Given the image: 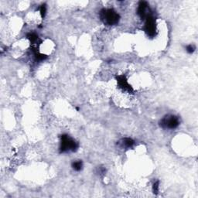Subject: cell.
Returning a JSON list of instances; mask_svg holds the SVG:
<instances>
[{"mask_svg":"<svg viewBox=\"0 0 198 198\" xmlns=\"http://www.w3.org/2000/svg\"><path fill=\"white\" fill-rule=\"evenodd\" d=\"M195 50H196V47L194 45L189 44L186 46V51L188 54H193V53L195 51Z\"/></svg>","mask_w":198,"mask_h":198,"instance_id":"cell-11","label":"cell"},{"mask_svg":"<svg viewBox=\"0 0 198 198\" xmlns=\"http://www.w3.org/2000/svg\"><path fill=\"white\" fill-rule=\"evenodd\" d=\"M27 36V39L30 40V43H31L32 44H35V43H36L40 40L39 36H38L35 33H28Z\"/></svg>","mask_w":198,"mask_h":198,"instance_id":"cell-8","label":"cell"},{"mask_svg":"<svg viewBox=\"0 0 198 198\" xmlns=\"http://www.w3.org/2000/svg\"><path fill=\"white\" fill-rule=\"evenodd\" d=\"M40 15H41L42 18H44L45 15H46V6L45 4L42 5L40 7Z\"/></svg>","mask_w":198,"mask_h":198,"instance_id":"cell-12","label":"cell"},{"mask_svg":"<svg viewBox=\"0 0 198 198\" xmlns=\"http://www.w3.org/2000/svg\"><path fill=\"white\" fill-rule=\"evenodd\" d=\"M159 182L157 180V181H156L155 183H153V186H152V191H153V193L154 194H157L159 192Z\"/></svg>","mask_w":198,"mask_h":198,"instance_id":"cell-13","label":"cell"},{"mask_svg":"<svg viewBox=\"0 0 198 198\" xmlns=\"http://www.w3.org/2000/svg\"><path fill=\"white\" fill-rule=\"evenodd\" d=\"M60 153H64V152H75L77 149H78V143L70 138L68 135L63 134L60 136Z\"/></svg>","mask_w":198,"mask_h":198,"instance_id":"cell-1","label":"cell"},{"mask_svg":"<svg viewBox=\"0 0 198 198\" xmlns=\"http://www.w3.org/2000/svg\"><path fill=\"white\" fill-rule=\"evenodd\" d=\"M119 143H120L121 146L122 148H131L133 146L135 142L131 138H125V139H122L121 140Z\"/></svg>","mask_w":198,"mask_h":198,"instance_id":"cell-7","label":"cell"},{"mask_svg":"<svg viewBox=\"0 0 198 198\" xmlns=\"http://www.w3.org/2000/svg\"><path fill=\"white\" fill-rule=\"evenodd\" d=\"M180 125V119L175 115H168L164 116L159 122V125L165 129H175Z\"/></svg>","mask_w":198,"mask_h":198,"instance_id":"cell-3","label":"cell"},{"mask_svg":"<svg viewBox=\"0 0 198 198\" xmlns=\"http://www.w3.org/2000/svg\"><path fill=\"white\" fill-rule=\"evenodd\" d=\"M32 51H33V54H34L35 58H36V60H38V61L44 60L46 59V57H47L46 55H44V54H40V53L38 52L37 50H36V48L33 47L32 48Z\"/></svg>","mask_w":198,"mask_h":198,"instance_id":"cell-9","label":"cell"},{"mask_svg":"<svg viewBox=\"0 0 198 198\" xmlns=\"http://www.w3.org/2000/svg\"><path fill=\"white\" fill-rule=\"evenodd\" d=\"M137 13L142 20H145L147 17V16L151 13L149 6H148V3L146 2L142 1L139 3Z\"/></svg>","mask_w":198,"mask_h":198,"instance_id":"cell-6","label":"cell"},{"mask_svg":"<svg viewBox=\"0 0 198 198\" xmlns=\"http://www.w3.org/2000/svg\"><path fill=\"white\" fill-rule=\"evenodd\" d=\"M117 82H118V85L121 89L123 90L124 91H127L128 93L133 92V88H132L131 85L128 84V80L125 75H118L117 77Z\"/></svg>","mask_w":198,"mask_h":198,"instance_id":"cell-5","label":"cell"},{"mask_svg":"<svg viewBox=\"0 0 198 198\" xmlns=\"http://www.w3.org/2000/svg\"><path fill=\"white\" fill-rule=\"evenodd\" d=\"M145 20H146L144 27L145 32L149 36L154 37L156 36V33H157V26H156L155 18L150 13L147 16Z\"/></svg>","mask_w":198,"mask_h":198,"instance_id":"cell-4","label":"cell"},{"mask_svg":"<svg viewBox=\"0 0 198 198\" xmlns=\"http://www.w3.org/2000/svg\"><path fill=\"white\" fill-rule=\"evenodd\" d=\"M101 20L109 26L116 25L120 20V16L118 12L112 9H103L100 12Z\"/></svg>","mask_w":198,"mask_h":198,"instance_id":"cell-2","label":"cell"},{"mask_svg":"<svg viewBox=\"0 0 198 198\" xmlns=\"http://www.w3.org/2000/svg\"><path fill=\"white\" fill-rule=\"evenodd\" d=\"M82 167H83V162L81 160H78L72 162V168L75 171H80L82 170Z\"/></svg>","mask_w":198,"mask_h":198,"instance_id":"cell-10","label":"cell"}]
</instances>
